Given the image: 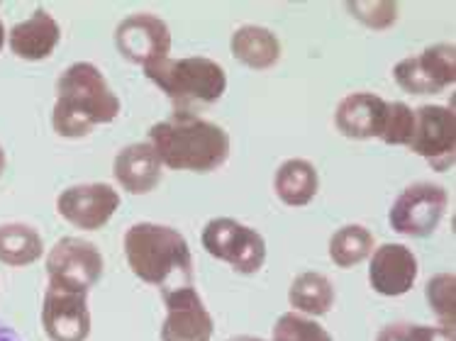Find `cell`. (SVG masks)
Here are the masks:
<instances>
[{
	"mask_svg": "<svg viewBox=\"0 0 456 341\" xmlns=\"http://www.w3.org/2000/svg\"><path fill=\"white\" fill-rule=\"evenodd\" d=\"M425 296H428L429 310L437 314L442 327L454 329V322H456V278H454V273H439V276L429 278L428 288H425Z\"/></svg>",
	"mask_w": 456,
	"mask_h": 341,
	"instance_id": "cell-23",
	"label": "cell"
},
{
	"mask_svg": "<svg viewBox=\"0 0 456 341\" xmlns=\"http://www.w3.org/2000/svg\"><path fill=\"white\" fill-rule=\"evenodd\" d=\"M161 158L147 142H134L118 151L112 161L115 181L132 195L151 193L161 181Z\"/></svg>",
	"mask_w": 456,
	"mask_h": 341,
	"instance_id": "cell-15",
	"label": "cell"
},
{
	"mask_svg": "<svg viewBox=\"0 0 456 341\" xmlns=\"http://www.w3.org/2000/svg\"><path fill=\"white\" fill-rule=\"evenodd\" d=\"M5 45V28H3V20H0V49Z\"/></svg>",
	"mask_w": 456,
	"mask_h": 341,
	"instance_id": "cell-31",
	"label": "cell"
},
{
	"mask_svg": "<svg viewBox=\"0 0 456 341\" xmlns=\"http://www.w3.org/2000/svg\"><path fill=\"white\" fill-rule=\"evenodd\" d=\"M456 118L454 110L444 105H422L415 110V132L408 149L428 158L435 171H447L454 166Z\"/></svg>",
	"mask_w": 456,
	"mask_h": 341,
	"instance_id": "cell-9",
	"label": "cell"
},
{
	"mask_svg": "<svg viewBox=\"0 0 456 341\" xmlns=\"http://www.w3.org/2000/svg\"><path fill=\"white\" fill-rule=\"evenodd\" d=\"M386 101L373 93H352L342 98L335 112V127L349 139L381 137Z\"/></svg>",
	"mask_w": 456,
	"mask_h": 341,
	"instance_id": "cell-17",
	"label": "cell"
},
{
	"mask_svg": "<svg viewBox=\"0 0 456 341\" xmlns=\"http://www.w3.org/2000/svg\"><path fill=\"white\" fill-rule=\"evenodd\" d=\"M289 300L298 313H305L310 317H322L335 304V288L327 280V276L307 271L290 283Z\"/></svg>",
	"mask_w": 456,
	"mask_h": 341,
	"instance_id": "cell-21",
	"label": "cell"
},
{
	"mask_svg": "<svg viewBox=\"0 0 456 341\" xmlns=\"http://www.w3.org/2000/svg\"><path fill=\"white\" fill-rule=\"evenodd\" d=\"M125 256L132 273L147 286L176 290L193 286V258L183 234L167 224L140 222L125 234Z\"/></svg>",
	"mask_w": 456,
	"mask_h": 341,
	"instance_id": "cell-3",
	"label": "cell"
},
{
	"mask_svg": "<svg viewBox=\"0 0 456 341\" xmlns=\"http://www.w3.org/2000/svg\"><path fill=\"white\" fill-rule=\"evenodd\" d=\"M61 39V28L45 8H37L28 20L18 22L10 29V52L25 61H42L54 54L56 45Z\"/></svg>",
	"mask_w": 456,
	"mask_h": 341,
	"instance_id": "cell-16",
	"label": "cell"
},
{
	"mask_svg": "<svg viewBox=\"0 0 456 341\" xmlns=\"http://www.w3.org/2000/svg\"><path fill=\"white\" fill-rule=\"evenodd\" d=\"M120 207V195L108 183H84L66 188L56 198V213L84 231L102 230Z\"/></svg>",
	"mask_w": 456,
	"mask_h": 341,
	"instance_id": "cell-11",
	"label": "cell"
},
{
	"mask_svg": "<svg viewBox=\"0 0 456 341\" xmlns=\"http://www.w3.org/2000/svg\"><path fill=\"white\" fill-rule=\"evenodd\" d=\"M115 46L127 61L147 69V66L168 59L171 29L157 15L137 12V15L122 20L115 28Z\"/></svg>",
	"mask_w": 456,
	"mask_h": 341,
	"instance_id": "cell-10",
	"label": "cell"
},
{
	"mask_svg": "<svg viewBox=\"0 0 456 341\" xmlns=\"http://www.w3.org/2000/svg\"><path fill=\"white\" fill-rule=\"evenodd\" d=\"M273 188L281 203L290 207H305L320 191V178L315 166L305 158H289L283 161L273 178Z\"/></svg>",
	"mask_w": 456,
	"mask_h": 341,
	"instance_id": "cell-19",
	"label": "cell"
},
{
	"mask_svg": "<svg viewBox=\"0 0 456 341\" xmlns=\"http://www.w3.org/2000/svg\"><path fill=\"white\" fill-rule=\"evenodd\" d=\"M3 171H5V151L0 147V175H3Z\"/></svg>",
	"mask_w": 456,
	"mask_h": 341,
	"instance_id": "cell-30",
	"label": "cell"
},
{
	"mask_svg": "<svg viewBox=\"0 0 456 341\" xmlns=\"http://www.w3.org/2000/svg\"><path fill=\"white\" fill-rule=\"evenodd\" d=\"M376 341H454V329L415 322H393L383 327Z\"/></svg>",
	"mask_w": 456,
	"mask_h": 341,
	"instance_id": "cell-26",
	"label": "cell"
},
{
	"mask_svg": "<svg viewBox=\"0 0 456 341\" xmlns=\"http://www.w3.org/2000/svg\"><path fill=\"white\" fill-rule=\"evenodd\" d=\"M167 320L161 324V341H210L215 324L196 288H176L164 293Z\"/></svg>",
	"mask_w": 456,
	"mask_h": 341,
	"instance_id": "cell-13",
	"label": "cell"
},
{
	"mask_svg": "<svg viewBox=\"0 0 456 341\" xmlns=\"http://www.w3.org/2000/svg\"><path fill=\"white\" fill-rule=\"evenodd\" d=\"M0 341H20V337L15 334V329H10L8 324L0 322Z\"/></svg>",
	"mask_w": 456,
	"mask_h": 341,
	"instance_id": "cell-28",
	"label": "cell"
},
{
	"mask_svg": "<svg viewBox=\"0 0 456 341\" xmlns=\"http://www.w3.org/2000/svg\"><path fill=\"white\" fill-rule=\"evenodd\" d=\"M418 258L403 244H381L371 254L369 280L379 296L398 297L412 290L418 280Z\"/></svg>",
	"mask_w": 456,
	"mask_h": 341,
	"instance_id": "cell-14",
	"label": "cell"
},
{
	"mask_svg": "<svg viewBox=\"0 0 456 341\" xmlns=\"http://www.w3.org/2000/svg\"><path fill=\"white\" fill-rule=\"evenodd\" d=\"M45 241L35 227L22 222H8L0 224V264L20 268L29 266L42 258Z\"/></svg>",
	"mask_w": 456,
	"mask_h": 341,
	"instance_id": "cell-20",
	"label": "cell"
},
{
	"mask_svg": "<svg viewBox=\"0 0 456 341\" xmlns=\"http://www.w3.org/2000/svg\"><path fill=\"white\" fill-rule=\"evenodd\" d=\"M230 49L237 61L256 71L271 69L281 59L279 37L271 29L259 28V25H244L237 29L230 39Z\"/></svg>",
	"mask_w": 456,
	"mask_h": 341,
	"instance_id": "cell-18",
	"label": "cell"
},
{
	"mask_svg": "<svg viewBox=\"0 0 456 341\" xmlns=\"http://www.w3.org/2000/svg\"><path fill=\"white\" fill-rule=\"evenodd\" d=\"M373 234L362 224H346L330 240V258L339 268H354L373 254Z\"/></svg>",
	"mask_w": 456,
	"mask_h": 341,
	"instance_id": "cell-22",
	"label": "cell"
},
{
	"mask_svg": "<svg viewBox=\"0 0 456 341\" xmlns=\"http://www.w3.org/2000/svg\"><path fill=\"white\" fill-rule=\"evenodd\" d=\"M49 283L69 288V290H84L101 280L102 256L95 249V244L78 237H61L56 241L47 256Z\"/></svg>",
	"mask_w": 456,
	"mask_h": 341,
	"instance_id": "cell-7",
	"label": "cell"
},
{
	"mask_svg": "<svg viewBox=\"0 0 456 341\" xmlns=\"http://www.w3.org/2000/svg\"><path fill=\"white\" fill-rule=\"evenodd\" d=\"M120 115V98L91 61L66 66L56 81L52 125L59 137H88L98 125H110Z\"/></svg>",
	"mask_w": 456,
	"mask_h": 341,
	"instance_id": "cell-1",
	"label": "cell"
},
{
	"mask_svg": "<svg viewBox=\"0 0 456 341\" xmlns=\"http://www.w3.org/2000/svg\"><path fill=\"white\" fill-rule=\"evenodd\" d=\"M203 247L210 256L220 258L227 266L252 276L266 261V241L259 231L232 217H215L205 224Z\"/></svg>",
	"mask_w": 456,
	"mask_h": 341,
	"instance_id": "cell-5",
	"label": "cell"
},
{
	"mask_svg": "<svg viewBox=\"0 0 456 341\" xmlns=\"http://www.w3.org/2000/svg\"><path fill=\"white\" fill-rule=\"evenodd\" d=\"M393 78L412 95L442 93L456 81L454 45H432L422 54L408 56L393 66Z\"/></svg>",
	"mask_w": 456,
	"mask_h": 341,
	"instance_id": "cell-8",
	"label": "cell"
},
{
	"mask_svg": "<svg viewBox=\"0 0 456 341\" xmlns=\"http://www.w3.org/2000/svg\"><path fill=\"white\" fill-rule=\"evenodd\" d=\"M144 74L159 91L176 102L178 110H188L191 105H213L227 88L224 69L208 56L164 59L147 66Z\"/></svg>",
	"mask_w": 456,
	"mask_h": 341,
	"instance_id": "cell-4",
	"label": "cell"
},
{
	"mask_svg": "<svg viewBox=\"0 0 456 341\" xmlns=\"http://www.w3.org/2000/svg\"><path fill=\"white\" fill-rule=\"evenodd\" d=\"M227 341H264V339H259V337H232V339H227Z\"/></svg>",
	"mask_w": 456,
	"mask_h": 341,
	"instance_id": "cell-29",
	"label": "cell"
},
{
	"mask_svg": "<svg viewBox=\"0 0 456 341\" xmlns=\"http://www.w3.org/2000/svg\"><path fill=\"white\" fill-rule=\"evenodd\" d=\"M415 132V110L408 102H386V120H383L381 139L388 147H408Z\"/></svg>",
	"mask_w": 456,
	"mask_h": 341,
	"instance_id": "cell-24",
	"label": "cell"
},
{
	"mask_svg": "<svg viewBox=\"0 0 456 341\" xmlns=\"http://www.w3.org/2000/svg\"><path fill=\"white\" fill-rule=\"evenodd\" d=\"M447 203L449 195L442 185L419 181V183L408 185L395 198L388 213V222L403 237H429L442 222Z\"/></svg>",
	"mask_w": 456,
	"mask_h": 341,
	"instance_id": "cell-6",
	"label": "cell"
},
{
	"mask_svg": "<svg viewBox=\"0 0 456 341\" xmlns=\"http://www.w3.org/2000/svg\"><path fill=\"white\" fill-rule=\"evenodd\" d=\"M273 341H332V337L315 320L298 313H286L273 324Z\"/></svg>",
	"mask_w": 456,
	"mask_h": 341,
	"instance_id": "cell-25",
	"label": "cell"
},
{
	"mask_svg": "<svg viewBox=\"0 0 456 341\" xmlns=\"http://www.w3.org/2000/svg\"><path fill=\"white\" fill-rule=\"evenodd\" d=\"M42 327L52 341H86L91 334V313L84 290L49 283L42 303Z\"/></svg>",
	"mask_w": 456,
	"mask_h": 341,
	"instance_id": "cell-12",
	"label": "cell"
},
{
	"mask_svg": "<svg viewBox=\"0 0 456 341\" xmlns=\"http://www.w3.org/2000/svg\"><path fill=\"white\" fill-rule=\"evenodd\" d=\"M346 8L371 29L391 28L398 18V5L386 3V0H381V3H346Z\"/></svg>",
	"mask_w": 456,
	"mask_h": 341,
	"instance_id": "cell-27",
	"label": "cell"
},
{
	"mask_svg": "<svg viewBox=\"0 0 456 341\" xmlns=\"http://www.w3.org/2000/svg\"><path fill=\"white\" fill-rule=\"evenodd\" d=\"M150 144L161 158V166L171 171L208 174L230 157L227 132L191 110H176L168 120L151 125Z\"/></svg>",
	"mask_w": 456,
	"mask_h": 341,
	"instance_id": "cell-2",
	"label": "cell"
}]
</instances>
